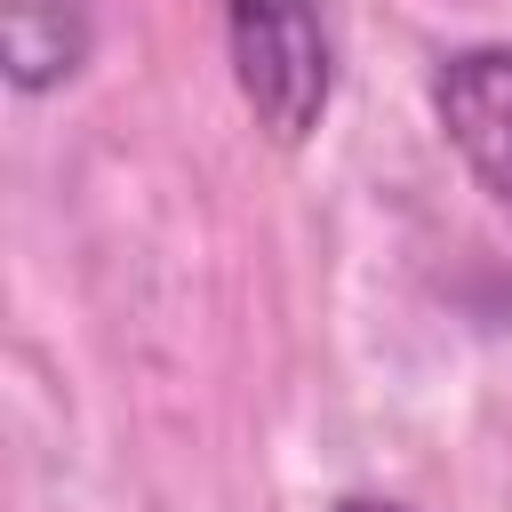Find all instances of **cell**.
<instances>
[{"mask_svg": "<svg viewBox=\"0 0 512 512\" xmlns=\"http://www.w3.org/2000/svg\"><path fill=\"white\" fill-rule=\"evenodd\" d=\"M224 40H232V80L256 128L272 144H304L336 88L320 0H224Z\"/></svg>", "mask_w": 512, "mask_h": 512, "instance_id": "6da1fadb", "label": "cell"}, {"mask_svg": "<svg viewBox=\"0 0 512 512\" xmlns=\"http://www.w3.org/2000/svg\"><path fill=\"white\" fill-rule=\"evenodd\" d=\"M432 120L488 184V200L512 216V48H456L432 72Z\"/></svg>", "mask_w": 512, "mask_h": 512, "instance_id": "7a4b0ae2", "label": "cell"}, {"mask_svg": "<svg viewBox=\"0 0 512 512\" xmlns=\"http://www.w3.org/2000/svg\"><path fill=\"white\" fill-rule=\"evenodd\" d=\"M0 56L24 96L88 64V0H0Z\"/></svg>", "mask_w": 512, "mask_h": 512, "instance_id": "3957f363", "label": "cell"}, {"mask_svg": "<svg viewBox=\"0 0 512 512\" xmlns=\"http://www.w3.org/2000/svg\"><path fill=\"white\" fill-rule=\"evenodd\" d=\"M328 512H408V504H384V496H336Z\"/></svg>", "mask_w": 512, "mask_h": 512, "instance_id": "277c9868", "label": "cell"}]
</instances>
